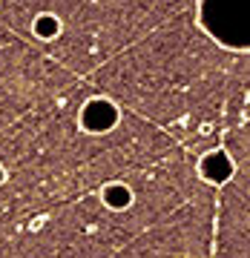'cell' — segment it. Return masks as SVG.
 <instances>
[{
	"label": "cell",
	"mask_w": 250,
	"mask_h": 258,
	"mask_svg": "<svg viewBox=\"0 0 250 258\" xmlns=\"http://www.w3.org/2000/svg\"><path fill=\"white\" fill-rule=\"evenodd\" d=\"M115 123H118V106H115L112 101H107V98H92V101L83 103L81 129L98 135V132H110Z\"/></svg>",
	"instance_id": "1"
},
{
	"label": "cell",
	"mask_w": 250,
	"mask_h": 258,
	"mask_svg": "<svg viewBox=\"0 0 250 258\" xmlns=\"http://www.w3.org/2000/svg\"><path fill=\"white\" fill-rule=\"evenodd\" d=\"M61 32H64V23L52 12H43V15H37L32 20V35L37 40H55V37H61Z\"/></svg>",
	"instance_id": "2"
},
{
	"label": "cell",
	"mask_w": 250,
	"mask_h": 258,
	"mask_svg": "<svg viewBox=\"0 0 250 258\" xmlns=\"http://www.w3.org/2000/svg\"><path fill=\"white\" fill-rule=\"evenodd\" d=\"M3 181H6V172H3V166H0V184H3Z\"/></svg>",
	"instance_id": "3"
}]
</instances>
